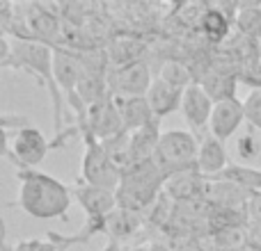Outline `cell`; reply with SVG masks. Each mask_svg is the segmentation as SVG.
<instances>
[{
  "label": "cell",
  "mask_w": 261,
  "mask_h": 251,
  "mask_svg": "<svg viewBox=\"0 0 261 251\" xmlns=\"http://www.w3.org/2000/svg\"><path fill=\"white\" fill-rule=\"evenodd\" d=\"M184 91L186 89H176V87L167 85L163 80H153L151 87L147 91V101H149V108H151L153 117L161 121L163 117H170L172 112L181 110V101H184Z\"/></svg>",
  "instance_id": "16"
},
{
  "label": "cell",
  "mask_w": 261,
  "mask_h": 251,
  "mask_svg": "<svg viewBox=\"0 0 261 251\" xmlns=\"http://www.w3.org/2000/svg\"><path fill=\"white\" fill-rule=\"evenodd\" d=\"M259 151H261V146L252 135H243V137L239 139V155L243 158V160H254V158L259 155Z\"/></svg>",
  "instance_id": "25"
},
{
  "label": "cell",
  "mask_w": 261,
  "mask_h": 251,
  "mask_svg": "<svg viewBox=\"0 0 261 251\" xmlns=\"http://www.w3.org/2000/svg\"><path fill=\"white\" fill-rule=\"evenodd\" d=\"M245 121V110L243 101L229 99L222 103L213 105V114L208 121V133L213 137H218L220 142H227L229 137H234V133L241 128V123Z\"/></svg>",
  "instance_id": "12"
},
{
  "label": "cell",
  "mask_w": 261,
  "mask_h": 251,
  "mask_svg": "<svg viewBox=\"0 0 261 251\" xmlns=\"http://www.w3.org/2000/svg\"><path fill=\"white\" fill-rule=\"evenodd\" d=\"M115 105H117L119 119L126 133H135V130L144 128L151 121H158L153 117L151 108H149L147 96H113Z\"/></svg>",
  "instance_id": "15"
},
{
  "label": "cell",
  "mask_w": 261,
  "mask_h": 251,
  "mask_svg": "<svg viewBox=\"0 0 261 251\" xmlns=\"http://www.w3.org/2000/svg\"><path fill=\"white\" fill-rule=\"evenodd\" d=\"M153 78L149 71V64L138 59V62H126L117 67L108 76V89L110 96H147Z\"/></svg>",
  "instance_id": "7"
},
{
  "label": "cell",
  "mask_w": 261,
  "mask_h": 251,
  "mask_svg": "<svg viewBox=\"0 0 261 251\" xmlns=\"http://www.w3.org/2000/svg\"><path fill=\"white\" fill-rule=\"evenodd\" d=\"M9 251H60V249L53 240H25V242H18Z\"/></svg>",
  "instance_id": "26"
},
{
  "label": "cell",
  "mask_w": 261,
  "mask_h": 251,
  "mask_svg": "<svg viewBox=\"0 0 261 251\" xmlns=\"http://www.w3.org/2000/svg\"><path fill=\"white\" fill-rule=\"evenodd\" d=\"M199 139L190 130H167L161 135L151 160L163 171L165 178L188 169H197Z\"/></svg>",
  "instance_id": "4"
},
{
  "label": "cell",
  "mask_w": 261,
  "mask_h": 251,
  "mask_svg": "<svg viewBox=\"0 0 261 251\" xmlns=\"http://www.w3.org/2000/svg\"><path fill=\"white\" fill-rule=\"evenodd\" d=\"M9 125L25 128V125H30V123H28L25 117H5V114H0V158L3 155L12 158V146H9V142H7V130H5V128H9Z\"/></svg>",
  "instance_id": "24"
},
{
  "label": "cell",
  "mask_w": 261,
  "mask_h": 251,
  "mask_svg": "<svg viewBox=\"0 0 261 251\" xmlns=\"http://www.w3.org/2000/svg\"><path fill=\"white\" fill-rule=\"evenodd\" d=\"M216 180H225L236 187L245 190L248 194H259L261 192V169L245 165H229L220 176H216Z\"/></svg>",
  "instance_id": "19"
},
{
  "label": "cell",
  "mask_w": 261,
  "mask_h": 251,
  "mask_svg": "<svg viewBox=\"0 0 261 251\" xmlns=\"http://www.w3.org/2000/svg\"><path fill=\"white\" fill-rule=\"evenodd\" d=\"M0 67H12V41L0 35Z\"/></svg>",
  "instance_id": "28"
},
{
  "label": "cell",
  "mask_w": 261,
  "mask_h": 251,
  "mask_svg": "<svg viewBox=\"0 0 261 251\" xmlns=\"http://www.w3.org/2000/svg\"><path fill=\"white\" fill-rule=\"evenodd\" d=\"M245 215H248V224H261V192L252 194L245 206Z\"/></svg>",
  "instance_id": "27"
},
{
  "label": "cell",
  "mask_w": 261,
  "mask_h": 251,
  "mask_svg": "<svg viewBox=\"0 0 261 251\" xmlns=\"http://www.w3.org/2000/svg\"><path fill=\"white\" fill-rule=\"evenodd\" d=\"M71 194L87 215V219H103L113 210H117V192H113V190L87 185L81 180L71 187Z\"/></svg>",
  "instance_id": "10"
},
{
  "label": "cell",
  "mask_w": 261,
  "mask_h": 251,
  "mask_svg": "<svg viewBox=\"0 0 261 251\" xmlns=\"http://www.w3.org/2000/svg\"><path fill=\"white\" fill-rule=\"evenodd\" d=\"M218 251H248V249H218Z\"/></svg>",
  "instance_id": "32"
},
{
  "label": "cell",
  "mask_w": 261,
  "mask_h": 251,
  "mask_svg": "<svg viewBox=\"0 0 261 251\" xmlns=\"http://www.w3.org/2000/svg\"><path fill=\"white\" fill-rule=\"evenodd\" d=\"M206 183H208V178H204L197 169H188V171H181V174L170 176V178L165 180L163 192H165L174 203L204 201Z\"/></svg>",
  "instance_id": "11"
},
{
  "label": "cell",
  "mask_w": 261,
  "mask_h": 251,
  "mask_svg": "<svg viewBox=\"0 0 261 251\" xmlns=\"http://www.w3.org/2000/svg\"><path fill=\"white\" fill-rule=\"evenodd\" d=\"M239 82H241L239 73H236L234 69L211 64V69L199 78L197 85L206 91L213 103H222V101L236 99V87H239Z\"/></svg>",
  "instance_id": "13"
},
{
  "label": "cell",
  "mask_w": 261,
  "mask_h": 251,
  "mask_svg": "<svg viewBox=\"0 0 261 251\" xmlns=\"http://www.w3.org/2000/svg\"><path fill=\"white\" fill-rule=\"evenodd\" d=\"M259 62H261V44H259Z\"/></svg>",
  "instance_id": "33"
},
{
  "label": "cell",
  "mask_w": 261,
  "mask_h": 251,
  "mask_svg": "<svg viewBox=\"0 0 261 251\" xmlns=\"http://www.w3.org/2000/svg\"><path fill=\"white\" fill-rule=\"evenodd\" d=\"M83 139H85V153H83V162H81L83 183L117 192L119 180H122V169L106 153L103 144L99 139H94L92 135H83Z\"/></svg>",
  "instance_id": "5"
},
{
  "label": "cell",
  "mask_w": 261,
  "mask_h": 251,
  "mask_svg": "<svg viewBox=\"0 0 261 251\" xmlns=\"http://www.w3.org/2000/svg\"><path fill=\"white\" fill-rule=\"evenodd\" d=\"M50 144L44 137L41 130H37L35 125H25L18 128L14 133L12 139V160H16L18 169H35V165H39L46 158Z\"/></svg>",
  "instance_id": "8"
},
{
  "label": "cell",
  "mask_w": 261,
  "mask_h": 251,
  "mask_svg": "<svg viewBox=\"0 0 261 251\" xmlns=\"http://www.w3.org/2000/svg\"><path fill=\"white\" fill-rule=\"evenodd\" d=\"M165 176L153 160L140 162L122 171V180L117 187V208H126L133 212H147L165 187Z\"/></svg>",
  "instance_id": "3"
},
{
  "label": "cell",
  "mask_w": 261,
  "mask_h": 251,
  "mask_svg": "<svg viewBox=\"0 0 261 251\" xmlns=\"http://www.w3.org/2000/svg\"><path fill=\"white\" fill-rule=\"evenodd\" d=\"M161 121H151L144 128L130 133V144H128V167L147 162L153 158L156 146L161 142ZM126 167V169H128Z\"/></svg>",
  "instance_id": "17"
},
{
  "label": "cell",
  "mask_w": 261,
  "mask_h": 251,
  "mask_svg": "<svg viewBox=\"0 0 261 251\" xmlns=\"http://www.w3.org/2000/svg\"><path fill=\"white\" fill-rule=\"evenodd\" d=\"M101 251H122V244H119L117 240H108V244H106Z\"/></svg>",
  "instance_id": "30"
},
{
  "label": "cell",
  "mask_w": 261,
  "mask_h": 251,
  "mask_svg": "<svg viewBox=\"0 0 261 251\" xmlns=\"http://www.w3.org/2000/svg\"><path fill=\"white\" fill-rule=\"evenodd\" d=\"M243 110H245V121L252 128L261 130V89L250 91L248 99L243 101Z\"/></svg>",
  "instance_id": "23"
},
{
  "label": "cell",
  "mask_w": 261,
  "mask_h": 251,
  "mask_svg": "<svg viewBox=\"0 0 261 251\" xmlns=\"http://www.w3.org/2000/svg\"><path fill=\"white\" fill-rule=\"evenodd\" d=\"M213 101L208 99V94L202 89V87L195 82L188 89L184 91V101H181V114H184L186 123H188L190 133L195 137H202L204 130L208 128V121H211L213 114Z\"/></svg>",
  "instance_id": "9"
},
{
  "label": "cell",
  "mask_w": 261,
  "mask_h": 251,
  "mask_svg": "<svg viewBox=\"0 0 261 251\" xmlns=\"http://www.w3.org/2000/svg\"><path fill=\"white\" fill-rule=\"evenodd\" d=\"M158 80L167 82V85L176 87V89H188L190 85H195V73L186 62L165 59L161 64V71H158Z\"/></svg>",
  "instance_id": "22"
},
{
  "label": "cell",
  "mask_w": 261,
  "mask_h": 251,
  "mask_svg": "<svg viewBox=\"0 0 261 251\" xmlns=\"http://www.w3.org/2000/svg\"><path fill=\"white\" fill-rule=\"evenodd\" d=\"M53 53H55L53 46L41 44V41H30V39L12 41V67L30 71L37 78V82H41L48 89L55 114V133L62 135V91H60L58 82H55Z\"/></svg>",
  "instance_id": "2"
},
{
  "label": "cell",
  "mask_w": 261,
  "mask_h": 251,
  "mask_svg": "<svg viewBox=\"0 0 261 251\" xmlns=\"http://www.w3.org/2000/svg\"><path fill=\"white\" fill-rule=\"evenodd\" d=\"M5 244V224H3V217H0V251H3Z\"/></svg>",
  "instance_id": "31"
},
{
  "label": "cell",
  "mask_w": 261,
  "mask_h": 251,
  "mask_svg": "<svg viewBox=\"0 0 261 251\" xmlns=\"http://www.w3.org/2000/svg\"><path fill=\"white\" fill-rule=\"evenodd\" d=\"M147 251H172V249L167 247L163 240H151V242L147 244Z\"/></svg>",
  "instance_id": "29"
},
{
  "label": "cell",
  "mask_w": 261,
  "mask_h": 251,
  "mask_svg": "<svg viewBox=\"0 0 261 251\" xmlns=\"http://www.w3.org/2000/svg\"><path fill=\"white\" fill-rule=\"evenodd\" d=\"M103 226H106V235H108L110 240L122 242V240H126V238H133V235L142 229L144 215L142 212L126 210V208H117V210H113L103 219Z\"/></svg>",
  "instance_id": "18"
},
{
  "label": "cell",
  "mask_w": 261,
  "mask_h": 251,
  "mask_svg": "<svg viewBox=\"0 0 261 251\" xmlns=\"http://www.w3.org/2000/svg\"><path fill=\"white\" fill-rule=\"evenodd\" d=\"M16 178L21 180L18 206L35 219H55L64 217L71 206V190L62 180L37 169H18Z\"/></svg>",
  "instance_id": "1"
},
{
  "label": "cell",
  "mask_w": 261,
  "mask_h": 251,
  "mask_svg": "<svg viewBox=\"0 0 261 251\" xmlns=\"http://www.w3.org/2000/svg\"><path fill=\"white\" fill-rule=\"evenodd\" d=\"M229 167L225 142L213 137L211 133H204L199 137V153H197V171L204 178H216Z\"/></svg>",
  "instance_id": "14"
},
{
  "label": "cell",
  "mask_w": 261,
  "mask_h": 251,
  "mask_svg": "<svg viewBox=\"0 0 261 251\" xmlns=\"http://www.w3.org/2000/svg\"><path fill=\"white\" fill-rule=\"evenodd\" d=\"M231 25H234V23L222 12H218L216 7H211V5H206V12L199 18V30H202V35L206 37L211 44H222V41L229 37Z\"/></svg>",
  "instance_id": "20"
},
{
  "label": "cell",
  "mask_w": 261,
  "mask_h": 251,
  "mask_svg": "<svg viewBox=\"0 0 261 251\" xmlns=\"http://www.w3.org/2000/svg\"><path fill=\"white\" fill-rule=\"evenodd\" d=\"M78 130L83 135H92L99 142H106V139L124 133V125H122V119H119L117 105H115L113 96H108L106 101L92 105V108H87L85 119L78 121Z\"/></svg>",
  "instance_id": "6"
},
{
  "label": "cell",
  "mask_w": 261,
  "mask_h": 251,
  "mask_svg": "<svg viewBox=\"0 0 261 251\" xmlns=\"http://www.w3.org/2000/svg\"><path fill=\"white\" fill-rule=\"evenodd\" d=\"M234 27L241 37L261 44V3H241Z\"/></svg>",
  "instance_id": "21"
}]
</instances>
